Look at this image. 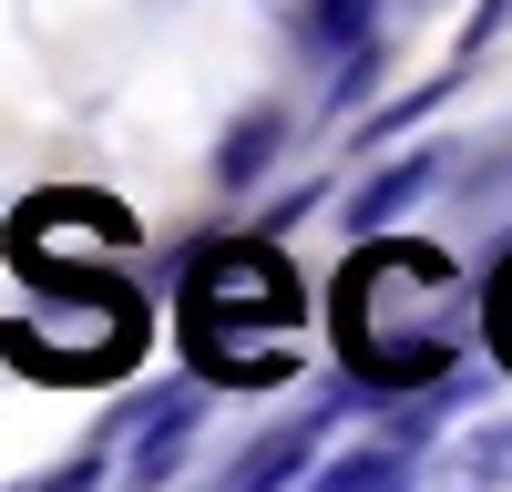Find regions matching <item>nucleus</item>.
Wrapping results in <instances>:
<instances>
[{"label": "nucleus", "instance_id": "obj_1", "mask_svg": "<svg viewBox=\"0 0 512 492\" xmlns=\"http://www.w3.org/2000/svg\"><path fill=\"white\" fill-rule=\"evenodd\" d=\"M369 11H379V0H318L308 31H318V41H359V31H369Z\"/></svg>", "mask_w": 512, "mask_h": 492}, {"label": "nucleus", "instance_id": "obj_2", "mask_svg": "<svg viewBox=\"0 0 512 492\" xmlns=\"http://www.w3.org/2000/svg\"><path fill=\"white\" fill-rule=\"evenodd\" d=\"M410 195H420V164H410V175H390V185L359 205V226H379V216H390V205H410Z\"/></svg>", "mask_w": 512, "mask_h": 492}, {"label": "nucleus", "instance_id": "obj_3", "mask_svg": "<svg viewBox=\"0 0 512 492\" xmlns=\"http://www.w3.org/2000/svg\"><path fill=\"white\" fill-rule=\"evenodd\" d=\"M492 328H502V349H512V277H502V298H492Z\"/></svg>", "mask_w": 512, "mask_h": 492}]
</instances>
